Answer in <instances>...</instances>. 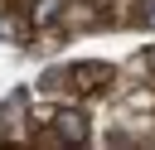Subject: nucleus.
<instances>
[{
	"mask_svg": "<svg viewBox=\"0 0 155 150\" xmlns=\"http://www.w3.org/2000/svg\"><path fill=\"white\" fill-rule=\"evenodd\" d=\"M58 10H63V0H34L29 19H34V24H53V19H58Z\"/></svg>",
	"mask_w": 155,
	"mask_h": 150,
	"instance_id": "7ed1b4c3",
	"label": "nucleus"
},
{
	"mask_svg": "<svg viewBox=\"0 0 155 150\" xmlns=\"http://www.w3.org/2000/svg\"><path fill=\"white\" fill-rule=\"evenodd\" d=\"M145 19H150V24H155V0H145Z\"/></svg>",
	"mask_w": 155,
	"mask_h": 150,
	"instance_id": "20e7f679",
	"label": "nucleus"
},
{
	"mask_svg": "<svg viewBox=\"0 0 155 150\" xmlns=\"http://www.w3.org/2000/svg\"><path fill=\"white\" fill-rule=\"evenodd\" d=\"M68 77H73V82H107L111 68H107V63H78V68H68Z\"/></svg>",
	"mask_w": 155,
	"mask_h": 150,
	"instance_id": "f03ea898",
	"label": "nucleus"
},
{
	"mask_svg": "<svg viewBox=\"0 0 155 150\" xmlns=\"http://www.w3.org/2000/svg\"><path fill=\"white\" fill-rule=\"evenodd\" d=\"M53 135H58L63 145H82V140H87V116L73 111V106L53 111Z\"/></svg>",
	"mask_w": 155,
	"mask_h": 150,
	"instance_id": "f257e3e1",
	"label": "nucleus"
},
{
	"mask_svg": "<svg viewBox=\"0 0 155 150\" xmlns=\"http://www.w3.org/2000/svg\"><path fill=\"white\" fill-rule=\"evenodd\" d=\"M145 68H155V48H150V53H145Z\"/></svg>",
	"mask_w": 155,
	"mask_h": 150,
	"instance_id": "39448f33",
	"label": "nucleus"
}]
</instances>
